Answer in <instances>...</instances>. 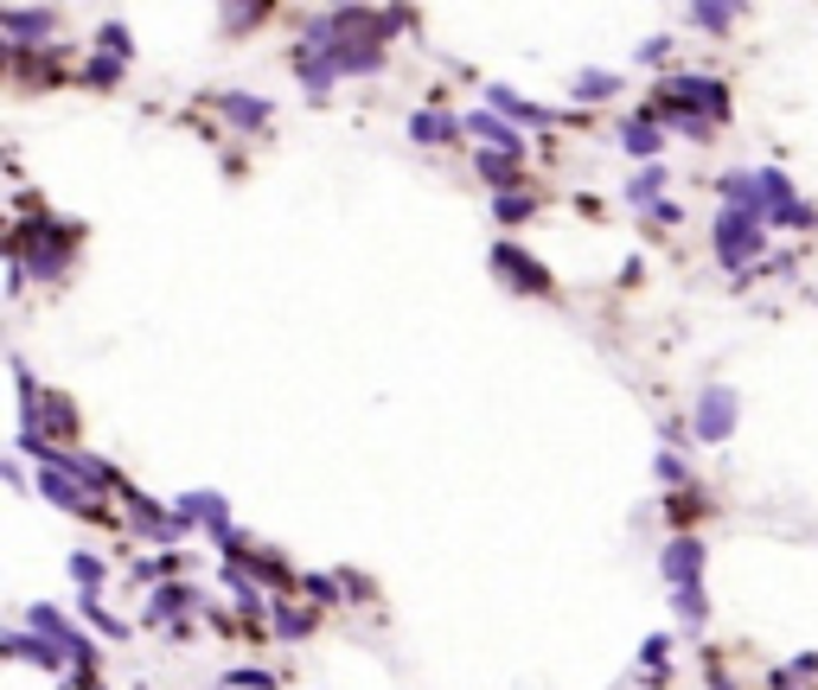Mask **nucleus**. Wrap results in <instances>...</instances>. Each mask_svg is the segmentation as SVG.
Wrapping results in <instances>:
<instances>
[{
  "label": "nucleus",
  "instance_id": "obj_30",
  "mask_svg": "<svg viewBox=\"0 0 818 690\" xmlns=\"http://www.w3.org/2000/svg\"><path fill=\"white\" fill-rule=\"evenodd\" d=\"M256 13H262V7H225V26H250Z\"/></svg>",
  "mask_w": 818,
  "mask_h": 690
},
{
  "label": "nucleus",
  "instance_id": "obj_7",
  "mask_svg": "<svg viewBox=\"0 0 818 690\" xmlns=\"http://www.w3.org/2000/svg\"><path fill=\"white\" fill-rule=\"evenodd\" d=\"M659 576L671 588H690L697 576H704V543H697V537H671L665 557H659Z\"/></svg>",
  "mask_w": 818,
  "mask_h": 690
},
{
  "label": "nucleus",
  "instance_id": "obj_28",
  "mask_svg": "<svg viewBox=\"0 0 818 690\" xmlns=\"http://www.w3.org/2000/svg\"><path fill=\"white\" fill-rule=\"evenodd\" d=\"M269 684H276L269 671H237V678H230V690H269Z\"/></svg>",
  "mask_w": 818,
  "mask_h": 690
},
{
  "label": "nucleus",
  "instance_id": "obj_21",
  "mask_svg": "<svg viewBox=\"0 0 818 690\" xmlns=\"http://www.w3.org/2000/svg\"><path fill=\"white\" fill-rule=\"evenodd\" d=\"M71 576H77L83 588H97V582H102V562L90 557V550H77V557H71Z\"/></svg>",
  "mask_w": 818,
  "mask_h": 690
},
{
  "label": "nucleus",
  "instance_id": "obj_9",
  "mask_svg": "<svg viewBox=\"0 0 818 690\" xmlns=\"http://www.w3.org/2000/svg\"><path fill=\"white\" fill-rule=\"evenodd\" d=\"M460 128H467V134H480V141H492L499 153H518V160H525V134H518L511 122H499L492 109H480V116H460Z\"/></svg>",
  "mask_w": 818,
  "mask_h": 690
},
{
  "label": "nucleus",
  "instance_id": "obj_5",
  "mask_svg": "<svg viewBox=\"0 0 818 690\" xmlns=\"http://www.w3.org/2000/svg\"><path fill=\"white\" fill-rule=\"evenodd\" d=\"M0 32L13 46H46L58 32V13H46V7H0Z\"/></svg>",
  "mask_w": 818,
  "mask_h": 690
},
{
  "label": "nucleus",
  "instance_id": "obj_1",
  "mask_svg": "<svg viewBox=\"0 0 818 690\" xmlns=\"http://www.w3.org/2000/svg\"><path fill=\"white\" fill-rule=\"evenodd\" d=\"M761 250H767V218L748 211V204H729V211L716 218V262H722V269H748Z\"/></svg>",
  "mask_w": 818,
  "mask_h": 690
},
{
  "label": "nucleus",
  "instance_id": "obj_31",
  "mask_svg": "<svg viewBox=\"0 0 818 690\" xmlns=\"http://www.w3.org/2000/svg\"><path fill=\"white\" fill-rule=\"evenodd\" d=\"M64 690H97V684H83V678H77V684H64Z\"/></svg>",
  "mask_w": 818,
  "mask_h": 690
},
{
  "label": "nucleus",
  "instance_id": "obj_2",
  "mask_svg": "<svg viewBox=\"0 0 818 690\" xmlns=\"http://www.w3.org/2000/svg\"><path fill=\"white\" fill-rule=\"evenodd\" d=\"M736 422H741V397L729 390V383H710V390L697 397V409H690V434H697V441H710V448H716V441H729Z\"/></svg>",
  "mask_w": 818,
  "mask_h": 690
},
{
  "label": "nucleus",
  "instance_id": "obj_18",
  "mask_svg": "<svg viewBox=\"0 0 818 690\" xmlns=\"http://www.w3.org/2000/svg\"><path fill=\"white\" fill-rule=\"evenodd\" d=\"M659 186H665V167H646V173L627 186V199H634V204H652V192H659Z\"/></svg>",
  "mask_w": 818,
  "mask_h": 690
},
{
  "label": "nucleus",
  "instance_id": "obj_23",
  "mask_svg": "<svg viewBox=\"0 0 818 690\" xmlns=\"http://www.w3.org/2000/svg\"><path fill=\"white\" fill-rule=\"evenodd\" d=\"M506 224H518V218H531V199H511V192H499V204H492Z\"/></svg>",
  "mask_w": 818,
  "mask_h": 690
},
{
  "label": "nucleus",
  "instance_id": "obj_14",
  "mask_svg": "<svg viewBox=\"0 0 818 690\" xmlns=\"http://www.w3.org/2000/svg\"><path fill=\"white\" fill-rule=\"evenodd\" d=\"M620 148L634 153V160H652V153H659V128H652V122H627V128H620Z\"/></svg>",
  "mask_w": 818,
  "mask_h": 690
},
{
  "label": "nucleus",
  "instance_id": "obj_12",
  "mask_svg": "<svg viewBox=\"0 0 818 690\" xmlns=\"http://www.w3.org/2000/svg\"><path fill=\"white\" fill-rule=\"evenodd\" d=\"M486 102H492L499 116H511V122H531V128H543V122H550L543 109H531V102L518 97V90H506V83H492V90H486Z\"/></svg>",
  "mask_w": 818,
  "mask_h": 690
},
{
  "label": "nucleus",
  "instance_id": "obj_20",
  "mask_svg": "<svg viewBox=\"0 0 818 690\" xmlns=\"http://www.w3.org/2000/svg\"><path fill=\"white\" fill-rule=\"evenodd\" d=\"M690 20H697V26H710V32H722V26L736 20V7H710V0H704V7H690Z\"/></svg>",
  "mask_w": 818,
  "mask_h": 690
},
{
  "label": "nucleus",
  "instance_id": "obj_8",
  "mask_svg": "<svg viewBox=\"0 0 818 690\" xmlns=\"http://www.w3.org/2000/svg\"><path fill=\"white\" fill-rule=\"evenodd\" d=\"M7 652H13V659L46 664V671H64V664H71V652H64L58 639H46V633H7Z\"/></svg>",
  "mask_w": 818,
  "mask_h": 690
},
{
  "label": "nucleus",
  "instance_id": "obj_24",
  "mask_svg": "<svg viewBox=\"0 0 818 690\" xmlns=\"http://www.w3.org/2000/svg\"><path fill=\"white\" fill-rule=\"evenodd\" d=\"M652 473H659L665 486H685V460H678V454H659V460H652Z\"/></svg>",
  "mask_w": 818,
  "mask_h": 690
},
{
  "label": "nucleus",
  "instance_id": "obj_15",
  "mask_svg": "<svg viewBox=\"0 0 818 690\" xmlns=\"http://www.w3.org/2000/svg\"><path fill=\"white\" fill-rule=\"evenodd\" d=\"M480 173L492 179V186H518V153H499V148H486V153H480Z\"/></svg>",
  "mask_w": 818,
  "mask_h": 690
},
{
  "label": "nucleus",
  "instance_id": "obj_26",
  "mask_svg": "<svg viewBox=\"0 0 818 690\" xmlns=\"http://www.w3.org/2000/svg\"><path fill=\"white\" fill-rule=\"evenodd\" d=\"M102 46L116 51V58H128V26H116V20H109V26H102Z\"/></svg>",
  "mask_w": 818,
  "mask_h": 690
},
{
  "label": "nucleus",
  "instance_id": "obj_6",
  "mask_svg": "<svg viewBox=\"0 0 818 690\" xmlns=\"http://www.w3.org/2000/svg\"><path fill=\"white\" fill-rule=\"evenodd\" d=\"M492 269H499L506 281H518L525 294H550V269H543V262H531L518 243H499V250H492Z\"/></svg>",
  "mask_w": 818,
  "mask_h": 690
},
{
  "label": "nucleus",
  "instance_id": "obj_3",
  "mask_svg": "<svg viewBox=\"0 0 818 690\" xmlns=\"http://www.w3.org/2000/svg\"><path fill=\"white\" fill-rule=\"evenodd\" d=\"M659 109H678V116H704V122H710V116L729 109V90H722L716 77H671L659 90Z\"/></svg>",
  "mask_w": 818,
  "mask_h": 690
},
{
  "label": "nucleus",
  "instance_id": "obj_19",
  "mask_svg": "<svg viewBox=\"0 0 818 690\" xmlns=\"http://www.w3.org/2000/svg\"><path fill=\"white\" fill-rule=\"evenodd\" d=\"M83 620H97V627H102L109 639H122V633H128V627L116 620V613H102V601H97V594H83Z\"/></svg>",
  "mask_w": 818,
  "mask_h": 690
},
{
  "label": "nucleus",
  "instance_id": "obj_4",
  "mask_svg": "<svg viewBox=\"0 0 818 690\" xmlns=\"http://www.w3.org/2000/svg\"><path fill=\"white\" fill-rule=\"evenodd\" d=\"M39 492H46L51 506L77 511V518H97V506L83 499V492H90V480H83V473H71V467H58V460H46V473H39Z\"/></svg>",
  "mask_w": 818,
  "mask_h": 690
},
{
  "label": "nucleus",
  "instance_id": "obj_13",
  "mask_svg": "<svg viewBox=\"0 0 818 690\" xmlns=\"http://www.w3.org/2000/svg\"><path fill=\"white\" fill-rule=\"evenodd\" d=\"M218 109H225L237 128H256V122H269V102L262 97H218Z\"/></svg>",
  "mask_w": 818,
  "mask_h": 690
},
{
  "label": "nucleus",
  "instance_id": "obj_29",
  "mask_svg": "<svg viewBox=\"0 0 818 690\" xmlns=\"http://www.w3.org/2000/svg\"><path fill=\"white\" fill-rule=\"evenodd\" d=\"M659 659H665V633H652V639H646V652H639V664L652 671V664H659Z\"/></svg>",
  "mask_w": 818,
  "mask_h": 690
},
{
  "label": "nucleus",
  "instance_id": "obj_16",
  "mask_svg": "<svg viewBox=\"0 0 818 690\" xmlns=\"http://www.w3.org/2000/svg\"><path fill=\"white\" fill-rule=\"evenodd\" d=\"M671 608H678V620H685V627H704L710 601H704V588L690 582V588H678V594H671Z\"/></svg>",
  "mask_w": 818,
  "mask_h": 690
},
{
  "label": "nucleus",
  "instance_id": "obj_10",
  "mask_svg": "<svg viewBox=\"0 0 818 690\" xmlns=\"http://www.w3.org/2000/svg\"><path fill=\"white\" fill-rule=\"evenodd\" d=\"M409 134H416L422 148H441V141H455L460 134V122L455 116H441V109H416V116H409Z\"/></svg>",
  "mask_w": 818,
  "mask_h": 690
},
{
  "label": "nucleus",
  "instance_id": "obj_27",
  "mask_svg": "<svg viewBox=\"0 0 818 690\" xmlns=\"http://www.w3.org/2000/svg\"><path fill=\"white\" fill-rule=\"evenodd\" d=\"M116 77H122V58H97L90 64V83H116Z\"/></svg>",
  "mask_w": 818,
  "mask_h": 690
},
{
  "label": "nucleus",
  "instance_id": "obj_11",
  "mask_svg": "<svg viewBox=\"0 0 818 690\" xmlns=\"http://www.w3.org/2000/svg\"><path fill=\"white\" fill-rule=\"evenodd\" d=\"M192 601H199V594H192V588H179V582L153 588V594H148V620H153V627H167V620H179Z\"/></svg>",
  "mask_w": 818,
  "mask_h": 690
},
{
  "label": "nucleus",
  "instance_id": "obj_22",
  "mask_svg": "<svg viewBox=\"0 0 818 690\" xmlns=\"http://www.w3.org/2000/svg\"><path fill=\"white\" fill-rule=\"evenodd\" d=\"M307 627H313V620H307L301 608H281V613H276V633H281V639H301Z\"/></svg>",
  "mask_w": 818,
  "mask_h": 690
},
{
  "label": "nucleus",
  "instance_id": "obj_17",
  "mask_svg": "<svg viewBox=\"0 0 818 690\" xmlns=\"http://www.w3.org/2000/svg\"><path fill=\"white\" fill-rule=\"evenodd\" d=\"M614 90H620V77H608V71H582V77H576V97H582V102H608Z\"/></svg>",
  "mask_w": 818,
  "mask_h": 690
},
{
  "label": "nucleus",
  "instance_id": "obj_25",
  "mask_svg": "<svg viewBox=\"0 0 818 690\" xmlns=\"http://www.w3.org/2000/svg\"><path fill=\"white\" fill-rule=\"evenodd\" d=\"M774 224H787V230H806V224H812V204H787V211H780Z\"/></svg>",
  "mask_w": 818,
  "mask_h": 690
}]
</instances>
